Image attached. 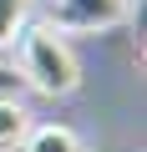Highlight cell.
<instances>
[{"instance_id": "1", "label": "cell", "mask_w": 147, "mask_h": 152, "mask_svg": "<svg viewBox=\"0 0 147 152\" xmlns=\"http://www.w3.org/2000/svg\"><path fill=\"white\" fill-rule=\"evenodd\" d=\"M15 76H20V86L41 91V96H71L81 86V61L61 41V31L31 26L15 36Z\"/></svg>"}, {"instance_id": "2", "label": "cell", "mask_w": 147, "mask_h": 152, "mask_svg": "<svg viewBox=\"0 0 147 152\" xmlns=\"http://www.w3.org/2000/svg\"><path fill=\"white\" fill-rule=\"evenodd\" d=\"M132 15V0H46V20L51 31H117Z\"/></svg>"}, {"instance_id": "3", "label": "cell", "mask_w": 147, "mask_h": 152, "mask_svg": "<svg viewBox=\"0 0 147 152\" xmlns=\"http://www.w3.org/2000/svg\"><path fill=\"white\" fill-rule=\"evenodd\" d=\"M31 127L36 122H31V107L20 96H0V152H15Z\"/></svg>"}, {"instance_id": "4", "label": "cell", "mask_w": 147, "mask_h": 152, "mask_svg": "<svg viewBox=\"0 0 147 152\" xmlns=\"http://www.w3.org/2000/svg\"><path fill=\"white\" fill-rule=\"evenodd\" d=\"M20 152H81V137L71 132V127L46 122V127H31V132H26Z\"/></svg>"}, {"instance_id": "5", "label": "cell", "mask_w": 147, "mask_h": 152, "mask_svg": "<svg viewBox=\"0 0 147 152\" xmlns=\"http://www.w3.org/2000/svg\"><path fill=\"white\" fill-rule=\"evenodd\" d=\"M26 10H31V0H0V51L15 46V36L26 26Z\"/></svg>"}, {"instance_id": "6", "label": "cell", "mask_w": 147, "mask_h": 152, "mask_svg": "<svg viewBox=\"0 0 147 152\" xmlns=\"http://www.w3.org/2000/svg\"><path fill=\"white\" fill-rule=\"evenodd\" d=\"M15 86H20V76L10 66H0V96H15Z\"/></svg>"}]
</instances>
